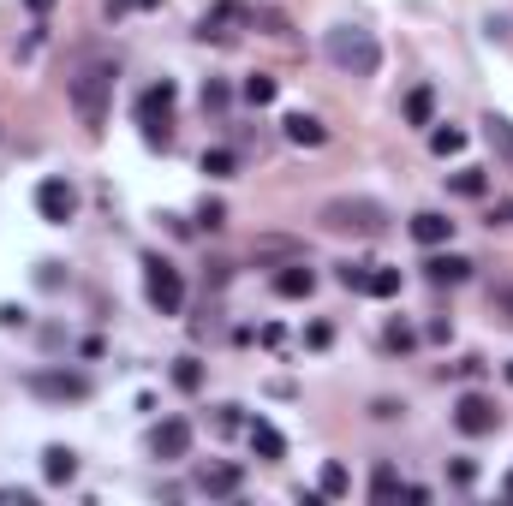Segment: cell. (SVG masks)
<instances>
[{"mask_svg": "<svg viewBox=\"0 0 513 506\" xmlns=\"http://www.w3.org/2000/svg\"><path fill=\"white\" fill-rule=\"evenodd\" d=\"M114 78H119V66H114L108 54H84L78 66L66 72V96H72V114H78L84 132H102V125H108Z\"/></svg>", "mask_w": 513, "mask_h": 506, "instance_id": "6da1fadb", "label": "cell"}, {"mask_svg": "<svg viewBox=\"0 0 513 506\" xmlns=\"http://www.w3.org/2000/svg\"><path fill=\"white\" fill-rule=\"evenodd\" d=\"M322 54L335 60L346 78H376V72H382V42H376V30H364V24H335V30L322 36Z\"/></svg>", "mask_w": 513, "mask_h": 506, "instance_id": "7a4b0ae2", "label": "cell"}, {"mask_svg": "<svg viewBox=\"0 0 513 506\" xmlns=\"http://www.w3.org/2000/svg\"><path fill=\"white\" fill-rule=\"evenodd\" d=\"M316 221H322V233H340V238H382L388 233V209L376 197H329Z\"/></svg>", "mask_w": 513, "mask_h": 506, "instance_id": "3957f363", "label": "cell"}, {"mask_svg": "<svg viewBox=\"0 0 513 506\" xmlns=\"http://www.w3.org/2000/svg\"><path fill=\"white\" fill-rule=\"evenodd\" d=\"M138 125H143V143H150V149H167V137H174V84L167 78L150 84L138 96Z\"/></svg>", "mask_w": 513, "mask_h": 506, "instance_id": "277c9868", "label": "cell"}, {"mask_svg": "<svg viewBox=\"0 0 513 506\" xmlns=\"http://www.w3.org/2000/svg\"><path fill=\"white\" fill-rule=\"evenodd\" d=\"M143 298H150V310L179 316V304H185V280H179V269L167 262V256H143Z\"/></svg>", "mask_w": 513, "mask_h": 506, "instance_id": "5b68a950", "label": "cell"}, {"mask_svg": "<svg viewBox=\"0 0 513 506\" xmlns=\"http://www.w3.org/2000/svg\"><path fill=\"white\" fill-rule=\"evenodd\" d=\"M24 388L37 393V399H48V406H78V399H90V375H78V370H30Z\"/></svg>", "mask_w": 513, "mask_h": 506, "instance_id": "8992f818", "label": "cell"}, {"mask_svg": "<svg viewBox=\"0 0 513 506\" xmlns=\"http://www.w3.org/2000/svg\"><path fill=\"white\" fill-rule=\"evenodd\" d=\"M454 429L460 435H495L501 429V406L495 399H484V393H460V406H454Z\"/></svg>", "mask_w": 513, "mask_h": 506, "instance_id": "52a82bcc", "label": "cell"}, {"mask_svg": "<svg viewBox=\"0 0 513 506\" xmlns=\"http://www.w3.org/2000/svg\"><path fill=\"white\" fill-rule=\"evenodd\" d=\"M37 214L48 227H66V221L78 214V185H72V179H42L37 185Z\"/></svg>", "mask_w": 513, "mask_h": 506, "instance_id": "ba28073f", "label": "cell"}, {"mask_svg": "<svg viewBox=\"0 0 513 506\" xmlns=\"http://www.w3.org/2000/svg\"><path fill=\"white\" fill-rule=\"evenodd\" d=\"M150 453H156V459H185V453H191V423H185V417L156 423L150 429Z\"/></svg>", "mask_w": 513, "mask_h": 506, "instance_id": "9c48e42d", "label": "cell"}, {"mask_svg": "<svg viewBox=\"0 0 513 506\" xmlns=\"http://www.w3.org/2000/svg\"><path fill=\"white\" fill-rule=\"evenodd\" d=\"M239 488H245V470L239 465H203L198 470V494H209V501H233Z\"/></svg>", "mask_w": 513, "mask_h": 506, "instance_id": "30bf717a", "label": "cell"}, {"mask_svg": "<svg viewBox=\"0 0 513 506\" xmlns=\"http://www.w3.org/2000/svg\"><path fill=\"white\" fill-rule=\"evenodd\" d=\"M281 132H287L293 149H322V143H329V125L311 119V114H287V119H281Z\"/></svg>", "mask_w": 513, "mask_h": 506, "instance_id": "8fae6325", "label": "cell"}, {"mask_svg": "<svg viewBox=\"0 0 513 506\" xmlns=\"http://www.w3.org/2000/svg\"><path fill=\"white\" fill-rule=\"evenodd\" d=\"M412 238L424 245V251H442V245L454 238V221H448V214H436V209H424V214H412Z\"/></svg>", "mask_w": 513, "mask_h": 506, "instance_id": "7c38bea8", "label": "cell"}, {"mask_svg": "<svg viewBox=\"0 0 513 506\" xmlns=\"http://www.w3.org/2000/svg\"><path fill=\"white\" fill-rule=\"evenodd\" d=\"M275 293H281V298H311V293H316V274L305 269V256L275 269Z\"/></svg>", "mask_w": 513, "mask_h": 506, "instance_id": "4fadbf2b", "label": "cell"}, {"mask_svg": "<svg viewBox=\"0 0 513 506\" xmlns=\"http://www.w3.org/2000/svg\"><path fill=\"white\" fill-rule=\"evenodd\" d=\"M484 143H490V156H495V161H501V167L513 173V119L490 114V119H484Z\"/></svg>", "mask_w": 513, "mask_h": 506, "instance_id": "5bb4252c", "label": "cell"}, {"mask_svg": "<svg viewBox=\"0 0 513 506\" xmlns=\"http://www.w3.org/2000/svg\"><path fill=\"white\" fill-rule=\"evenodd\" d=\"M42 477H48L54 488H66L72 477H78V453L72 447H42Z\"/></svg>", "mask_w": 513, "mask_h": 506, "instance_id": "9a60e30c", "label": "cell"}, {"mask_svg": "<svg viewBox=\"0 0 513 506\" xmlns=\"http://www.w3.org/2000/svg\"><path fill=\"white\" fill-rule=\"evenodd\" d=\"M245 435H251L256 459H287V435H281L275 423H263V417H256V423H245Z\"/></svg>", "mask_w": 513, "mask_h": 506, "instance_id": "2e32d148", "label": "cell"}, {"mask_svg": "<svg viewBox=\"0 0 513 506\" xmlns=\"http://www.w3.org/2000/svg\"><path fill=\"white\" fill-rule=\"evenodd\" d=\"M466 274H472L466 256H430V262H424V280H430V286H460Z\"/></svg>", "mask_w": 513, "mask_h": 506, "instance_id": "e0dca14e", "label": "cell"}, {"mask_svg": "<svg viewBox=\"0 0 513 506\" xmlns=\"http://www.w3.org/2000/svg\"><path fill=\"white\" fill-rule=\"evenodd\" d=\"M305 256V245H293V238H256L251 245V262H298Z\"/></svg>", "mask_w": 513, "mask_h": 506, "instance_id": "ac0fdd59", "label": "cell"}, {"mask_svg": "<svg viewBox=\"0 0 513 506\" xmlns=\"http://www.w3.org/2000/svg\"><path fill=\"white\" fill-rule=\"evenodd\" d=\"M346 488H353V477H346V465H335V459H329V465H322V477H316V494H329V501H340Z\"/></svg>", "mask_w": 513, "mask_h": 506, "instance_id": "d6986e66", "label": "cell"}, {"mask_svg": "<svg viewBox=\"0 0 513 506\" xmlns=\"http://www.w3.org/2000/svg\"><path fill=\"white\" fill-rule=\"evenodd\" d=\"M448 191H454V197H484V191H490V179L477 173V167H460V173H448Z\"/></svg>", "mask_w": 513, "mask_h": 506, "instance_id": "ffe728a7", "label": "cell"}, {"mask_svg": "<svg viewBox=\"0 0 513 506\" xmlns=\"http://www.w3.org/2000/svg\"><path fill=\"white\" fill-rule=\"evenodd\" d=\"M430 149H436L442 161L460 156V149H466V132H460V125H436V132H430Z\"/></svg>", "mask_w": 513, "mask_h": 506, "instance_id": "44dd1931", "label": "cell"}, {"mask_svg": "<svg viewBox=\"0 0 513 506\" xmlns=\"http://www.w3.org/2000/svg\"><path fill=\"white\" fill-rule=\"evenodd\" d=\"M203 173H209V179H233L239 156H233V149H203Z\"/></svg>", "mask_w": 513, "mask_h": 506, "instance_id": "7402d4cb", "label": "cell"}, {"mask_svg": "<svg viewBox=\"0 0 513 506\" xmlns=\"http://www.w3.org/2000/svg\"><path fill=\"white\" fill-rule=\"evenodd\" d=\"M400 494H406V483H400L395 470L382 465V470H376V477H370V501H400Z\"/></svg>", "mask_w": 513, "mask_h": 506, "instance_id": "603a6c76", "label": "cell"}, {"mask_svg": "<svg viewBox=\"0 0 513 506\" xmlns=\"http://www.w3.org/2000/svg\"><path fill=\"white\" fill-rule=\"evenodd\" d=\"M174 388H185V393L203 388V364L198 357H174Z\"/></svg>", "mask_w": 513, "mask_h": 506, "instance_id": "cb8c5ba5", "label": "cell"}, {"mask_svg": "<svg viewBox=\"0 0 513 506\" xmlns=\"http://www.w3.org/2000/svg\"><path fill=\"white\" fill-rule=\"evenodd\" d=\"M430 114H436V96L418 84L412 96H406V119H412V125H430Z\"/></svg>", "mask_w": 513, "mask_h": 506, "instance_id": "d4e9b609", "label": "cell"}, {"mask_svg": "<svg viewBox=\"0 0 513 506\" xmlns=\"http://www.w3.org/2000/svg\"><path fill=\"white\" fill-rule=\"evenodd\" d=\"M370 298H400V269H370Z\"/></svg>", "mask_w": 513, "mask_h": 506, "instance_id": "484cf974", "label": "cell"}, {"mask_svg": "<svg viewBox=\"0 0 513 506\" xmlns=\"http://www.w3.org/2000/svg\"><path fill=\"white\" fill-rule=\"evenodd\" d=\"M335 280L346 286V293H364V286H370V262H340Z\"/></svg>", "mask_w": 513, "mask_h": 506, "instance_id": "4316f807", "label": "cell"}, {"mask_svg": "<svg viewBox=\"0 0 513 506\" xmlns=\"http://www.w3.org/2000/svg\"><path fill=\"white\" fill-rule=\"evenodd\" d=\"M245 101H251V108H269V101H275V78H263V72L245 78Z\"/></svg>", "mask_w": 513, "mask_h": 506, "instance_id": "83f0119b", "label": "cell"}, {"mask_svg": "<svg viewBox=\"0 0 513 506\" xmlns=\"http://www.w3.org/2000/svg\"><path fill=\"white\" fill-rule=\"evenodd\" d=\"M227 101H233V96H227V84H216V78L203 84V114H221Z\"/></svg>", "mask_w": 513, "mask_h": 506, "instance_id": "f1b7e54d", "label": "cell"}, {"mask_svg": "<svg viewBox=\"0 0 513 506\" xmlns=\"http://www.w3.org/2000/svg\"><path fill=\"white\" fill-rule=\"evenodd\" d=\"M251 30H263V36H287V19H281V12H251Z\"/></svg>", "mask_w": 513, "mask_h": 506, "instance_id": "f546056e", "label": "cell"}, {"mask_svg": "<svg viewBox=\"0 0 513 506\" xmlns=\"http://www.w3.org/2000/svg\"><path fill=\"white\" fill-rule=\"evenodd\" d=\"M329 340H335L329 322H311V328H305V346H311V351H329Z\"/></svg>", "mask_w": 513, "mask_h": 506, "instance_id": "4dcf8cb0", "label": "cell"}, {"mask_svg": "<svg viewBox=\"0 0 513 506\" xmlns=\"http://www.w3.org/2000/svg\"><path fill=\"white\" fill-rule=\"evenodd\" d=\"M418 346V333L406 328V322H395V328H388V351H412Z\"/></svg>", "mask_w": 513, "mask_h": 506, "instance_id": "1f68e13d", "label": "cell"}, {"mask_svg": "<svg viewBox=\"0 0 513 506\" xmlns=\"http://www.w3.org/2000/svg\"><path fill=\"white\" fill-rule=\"evenodd\" d=\"M198 227H209V233H216V227H227V209H221V203H203V209H198Z\"/></svg>", "mask_w": 513, "mask_h": 506, "instance_id": "d6a6232c", "label": "cell"}, {"mask_svg": "<svg viewBox=\"0 0 513 506\" xmlns=\"http://www.w3.org/2000/svg\"><path fill=\"white\" fill-rule=\"evenodd\" d=\"M448 477L466 488V483H477V465H472V459H454V465H448Z\"/></svg>", "mask_w": 513, "mask_h": 506, "instance_id": "836d02e7", "label": "cell"}, {"mask_svg": "<svg viewBox=\"0 0 513 506\" xmlns=\"http://www.w3.org/2000/svg\"><path fill=\"white\" fill-rule=\"evenodd\" d=\"M216 429H221V435H233V429H245V417H239V406H221Z\"/></svg>", "mask_w": 513, "mask_h": 506, "instance_id": "e575fe53", "label": "cell"}, {"mask_svg": "<svg viewBox=\"0 0 513 506\" xmlns=\"http://www.w3.org/2000/svg\"><path fill=\"white\" fill-rule=\"evenodd\" d=\"M490 227H513V197H501V203L490 209Z\"/></svg>", "mask_w": 513, "mask_h": 506, "instance_id": "d590c367", "label": "cell"}, {"mask_svg": "<svg viewBox=\"0 0 513 506\" xmlns=\"http://www.w3.org/2000/svg\"><path fill=\"white\" fill-rule=\"evenodd\" d=\"M454 370H460V375H466V382H477V375H484V370H490V364H484V357H460V364H454Z\"/></svg>", "mask_w": 513, "mask_h": 506, "instance_id": "8d00e7d4", "label": "cell"}, {"mask_svg": "<svg viewBox=\"0 0 513 506\" xmlns=\"http://www.w3.org/2000/svg\"><path fill=\"white\" fill-rule=\"evenodd\" d=\"M400 411H406V406H395V399H376V406H370V417H382V423H395Z\"/></svg>", "mask_w": 513, "mask_h": 506, "instance_id": "74e56055", "label": "cell"}, {"mask_svg": "<svg viewBox=\"0 0 513 506\" xmlns=\"http://www.w3.org/2000/svg\"><path fill=\"white\" fill-rule=\"evenodd\" d=\"M0 328H24V310H19V304H0Z\"/></svg>", "mask_w": 513, "mask_h": 506, "instance_id": "f35d334b", "label": "cell"}, {"mask_svg": "<svg viewBox=\"0 0 513 506\" xmlns=\"http://www.w3.org/2000/svg\"><path fill=\"white\" fill-rule=\"evenodd\" d=\"M48 6H54V0H30V12H48Z\"/></svg>", "mask_w": 513, "mask_h": 506, "instance_id": "ab89813d", "label": "cell"}, {"mask_svg": "<svg viewBox=\"0 0 513 506\" xmlns=\"http://www.w3.org/2000/svg\"><path fill=\"white\" fill-rule=\"evenodd\" d=\"M501 494H508V501H513V470H508V483H501Z\"/></svg>", "mask_w": 513, "mask_h": 506, "instance_id": "60d3db41", "label": "cell"}, {"mask_svg": "<svg viewBox=\"0 0 513 506\" xmlns=\"http://www.w3.org/2000/svg\"><path fill=\"white\" fill-rule=\"evenodd\" d=\"M132 6H161V0H132Z\"/></svg>", "mask_w": 513, "mask_h": 506, "instance_id": "b9f144b4", "label": "cell"}, {"mask_svg": "<svg viewBox=\"0 0 513 506\" xmlns=\"http://www.w3.org/2000/svg\"><path fill=\"white\" fill-rule=\"evenodd\" d=\"M508 382H513V357H508Z\"/></svg>", "mask_w": 513, "mask_h": 506, "instance_id": "7bdbcfd3", "label": "cell"}]
</instances>
